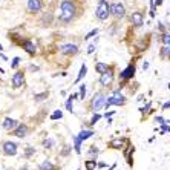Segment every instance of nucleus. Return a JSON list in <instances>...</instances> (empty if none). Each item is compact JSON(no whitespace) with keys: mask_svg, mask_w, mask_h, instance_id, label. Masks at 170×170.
I'll list each match as a JSON object with an SVG mask.
<instances>
[{"mask_svg":"<svg viewBox=\"0 0 170 170\" xmlns=\"http://www.w3.org/2000/svg\"><path fill=\"white\" fill-rule=\"evenodd\" d=\"M58 15H57V25L68 26L72 25L75 20H78L83 15V3L81 0H61L60 8H58Z\"/></svg>","mask_w":170,"mask_h":170,"instance_id":"1","label":"nucleus"},{"mask_svg":"<svg viewBox=\"0 0 170 170\" xmlns=\"http://www.w3.org/2000/svg\"><path fill=\"white\" fill-rule=\"evenodd\" d=\"M95 17L100 22H106L110 17V3L107 0H98L97 9H95Z\"/></svg>","mask_w":170,"mask_h":170,"instance_id":"2","label":"nucleus"},{"mask_svg":"<svg viewBox=\"0 0 170 170\" xmlns=\"http://www.w3.org/2000/svg\"><path fill=\"white\" fill-rule=\"evenodd\" d=\"M110 17H113L115 22L123 20L126 17V6H124V3L118 2V0L110 2Z\"/></svg>","mask_w":170,"mask_h":170,"instance_id":"3","label":"nucleus"},{"mask_svg":"<svg viewBox=\"0 0 170 170\" xmlns=\"http://www.w3.org/2000/svg\"><path fill=\"white\" fill-rule=\"evenodd\" d=\"M106 100H107V97L101 92H97L92 98V101H91V110L94 112H98L100 109H103L104 104H106Z\"/></svg>","mask_w":170,"mask_h":170,"instance_id":"4","label":"nucleus"},{"mask_svg":"<svg viewBox=\"0 0 170 170\" xmlns=\"http://www.w3.org/2000/svg\"><path fill=\"white\" fill-rule=\"evenodd\" d=\"M55 20H57V17H55V14H54V11H44L40 15L39 23H40L41 28H49V26H52L54 23H55Z\"/></svg>","mask_w":170,"mask_h":170,"instance_id":"5","label":"nucleus"},{"mask_svg":"<svg viewBox=\"0 0 170 170\" xmlns=\"http://www.w3.org/2000/svg\"><path fill=\"white\" fill-rule=\"evenodd\" d=\"M135 70H137V66H135V61H133V63H130L126 69L123 70V72H120V80H121L120 89L124 86V83H126V81H129V80L133 78V75H135Z\"/></svg>","mask_w":170,"mask_h":170,"instance_id":"6","label":"nucleus"},{"mask_svg":"<svg viewBox=\"0 0 170 170\" xmlns=\"http://www.w3.org/2000/svg\"><path fill=\"white\" fill-rule=\"evenodd\" d=\"M113 78H115V65H112V68L107 70L106 74L100 75L98 83H100V86H103V87H109L113 83Z\"/></svg>","mask_w":170,"mask_h":170,"instance_id":"7","label":"nucleus"},{"mask_svg":"<svg viewBox=\"0 0 170 170\" xmlns=\"http://www.w3.org/2000/svg\"><path fill=\"white\" fill-rule=\"evenodd\" d=\"M58 51L66 57H74L78 54L80 49H78V44H75V43H65L61 46H58Z\"/></svg>","mask_w":170,"mask_h":170,"instance_id":"8","label":"nucleus"},{"mask_svg":"<svg viewBox=\"0 0 170 170\" xmlns=\"http://www.w3.org/2000/svg\"><path fill=\"white\" fill-rule=\"evenodd\" d=\"M129 22L132 25V28H141L144 25V12L142 11H133L129 15Z\"/></svg>","mask_w":170,"mask_h":170,"instance_id":"9","label":"nucleus"},{"mask_svg":"<svg viewBox=\"0 0 170 170\" xmlns=\"http://www.w3.org/2000/svg\"><path fill=\"white\" fill-rule=\"evenodd\" d=\"M41 9H43L41 0H28V3H26V11H28V14L37 15V14L41 12Z\"/></svg>","mask_w":170,"mask_h":170,"instance_id":"10","label":"nucleus"},{"mask_svg":"<svg viewBox=\"0 0 170 170\" xmlns=\"http://www.w3.org/2000/svg\"><path fill=\"white\" fill-rule=\"evenodd\" d=\"M20 48H22L26 54H28V55H31V57L37 55V44L34 43V40H32V39H26Z\"/></svg>","mask_w":170,"mask_h":170,"instance_id":"11","label":"nucleus"},{"mask_svg":"<svg viewBox=\"0 0 170 170\" xmlns=\"http://www.w3.org/2000/svg\"><path fill=\"white\" fill-rule=\"evenodd\" d=\"M11 83H12V87L14 89H19L25 84V70L22 69H17V72L12 75V80H11Z\"/></svg>","mask_w":170,"mask_h":170,"instance_id":"12","label":"nucleus"},{"mask_svg":"<svg viewBox=\"0 0 170 170\" xmlns=\"http://www.w3.org/2000/svg\"><path fill=\"white\" fill-rule=\"evenodd\" d=\"M3 153L8 156H14L17 153V144L14 141H5L3 142Z\"/></svg>","mask_w":170,"mask_h":170,"instance_id":"13","label":"nucleus"},{"mask_svg":"<svg viewBox=\"0 0 170 170\" xmlns=\"http://www.w3.org/2000/svg\"><path fill=\"white\" fill-rule=\"evenodd\" d=\"M28 132H29V127L26 126V124H19V127L14 129L9 135H14L17 138H25L26 135H28Z\"/></svg>","mask_w":170,"mask_h":170,"instance_id":"14","label":"nucleus"},{"mask_svg":"<svg viewBox=\"0 0 170 170\" xmlns=\"http://www.w3.org/2000/svg\"><path fill=\"white\" fill-rule=\"evenodd\" d=\"M19 120H14V118H5L3 121H2V126H3V129L5 130H9V132H12L14 129H17L19 127Z\"/></svg>","mask_w":170,"mask_h":170,"instance_id":"15","label":"nucleus"},{"mask_svg":"<svg viewBox=\"0 0 170 170\" xmlns=\"http://www.w3.org/2000/svg\"><path fill=\"white\" fill-rule=\"evenodd\" d=\"M110 68H112V65H107V63H101V61H97V63H95V72H98L100 75H103V74H106Z\"/></svg>","mask_w":170,"mask_h":170,"instance_id":"16","label":"nucleus"},{"mask_svg":"<svg viewBox=\"0 0 170 170\" xmlns=\"http://www.w3.org/2000/svg\"><path fill=\"white\" fill-rule=\"evenodd\" d=\"M127 142L129 141L126 138H117V139H112L109 142V147H112V149H123L124 144H127Z\"/></svg>","mask_w":170,"mask_h":170,"instance_id":"17","label":"nucleus"},{"mask_svg":"<svg viewBox=\"0 0 170 170\" xmlns=\"http://www.w3.org/2000/svg\"><path fill=\"white\" fill-rule=\"evenodd\" d=\"M159 41L163 43V46H170V31L159 34Z\"/></svg>","mask_w":170,"mask_h":170,"instance_id":"18","label":"nucleus"},{"mask_svg":"<svg viewBox=\"0 0 170 170\" xmlns=\"http://www.w3.org/2000/svg\"><path fill=\"white\" fill-rule=\"evenodd\" d=\"M159 58L161 60H170V46H163L159 49Z\"/></svg>","mask_w":170,"mask_h":170,"instance_id":"19","label":"nucleus"},{"mask_svg":"<svg viewBox=\"0 0 170 170\" xmlns=\"http://www.w3.org/2000/svg\"><path fill=\"white\" fill-rule=\"evenodd\" d=\"M86 74H87V66H86V63H83L81 68H80V72H78V77H77V80H75V83L81 81V80L86 77Z\"/></svg>","mask_w":170,"mask_h":170,"instance_id":"20","label":"nucleus"},{"mask_svg":"<svg viewBox=\"0 0 170 170\" xmlns=\"http://www.w3.org/2000/svg\"><path fill=\"white\" fill-rule=\"evenodd\" d=\"M39 170H55V166H54L51 161H43V163L40 164V167H39Z\"/></svg>","mask_w":170,"mask_h":170,"instance_id":"21","label":"nucleus"},{"mask_svg":"<svg viewBox=\"0 0 170 170\" xmlns=\"http://www.w3.org/2000/svg\"><path fill=\"white\" fill-rule=\"evenodd\" d=\"M48 95H49V92H40V94H35V95H34V101H35V103H40V101H43V100H46Z\"/></svg>","mask_w":170,"mask_h":170,"instance_id":"22","label":"nucleus"},{"mask_svg":"<svg viewBox=\"0 0 170 170\" xmlns=\"http://www.w3.org/2000/svg\"><path fill=\"white\" fill-rule=\"evenodd\" d=\"M94 135V132L92 130H81V132H80V138H81V141H84V139H87V138H91Z\"/></svg>","mask_w":170,"mask_h":170,"instance_id":"23","label":"nucleus"},{"mask_svg":"<svg viewBox=\"0 0 170 170\" xmlns=\"http://www.w3.org/2000/svg\"><path fill=\"white\" fill-rule=\"evenodd\" d=\"M54 144H55V139H54V138H48V139H44L43 147H44V149H52Z\"/></svg>","mask_w":170,"mask_h":170,"instance_id":"24","label":"nucleus"},{"mask_svg":"<svg viewBox=\"0 0 170 170\" xmlns=\"http://www.w3.org/2000/svg\"><path fill=\"white\" fill-rule=\"evenodd\" d=\"M61 117H63V112H61V110H58V109H57L55 112H54V113L51 115V120H52V121H55V120H60Z\"/></svg>","mask_w":170,"mask_h":170,"instance_id":"25","label":"nucleus"},{"mask_svg":"<svg viewBox=\"0 0 170 170\" xmlns=\"http://www.w3.org/2000/svg\"><path fill=\"white\" fill-rule=\"evenodd\" d=\"M80 100H84L86 98V84H81L80 86V95H78Z\"/></svg>","mask_w":170,"mask_h":170,"instance_id":"26","label":"nucleus"},{"mask_svg":"<svg viewBox=\"0 0 170 170\" xmlns=\"http://www.w3.org/2000/svg\"><path fill=\"white\" fill-rule=\"evenodd\" d=\"M20 61H22L20 57H14V58H12V63H11V68H12V69H17V68H19V65H20Z\"/></svg>","mask_w":170,"mask_h":170,"instance_id":"27","label":"nucleus"},{"mask_svg":"<svg viewBox=\"0 0 170 170\" xmlns=\"http://www.w3.org/2000/svg\"><path fill=\"white\" fill-rule=\"evenodd\" d=\"M81 138L80 137H75V150H77V153H80V152H81Z\"/></svg>","mask_w":170,"mask_h":170,"instance_id":"28","label":"nucleus"},{"mask_svg":"<svg viewBox=\"0 0 170 170\" xmlns=\"http://www.w3.org/2000/svg\"><path fill=\"white\" fill-rule=\"evenodd\" d=\"M84 166H86V169L87 170H94L95 169V159H92V161H86V163H84Z\"/></svg>","mask_w":170,"mask_h":170,"instance_id":"29","label":"nucleus"},{"mask_svg":"<svg viewBox=\"0 0 170 170\" xmlns=\"http://www.w3.org/2000/svg\"><path fill=\"white\" fill-rule=\"evenodd\" d=\"M34 152H35V150H34V147L28 146V147L25 149V156H26V158H29V156H31V155L34 153Z\"/></svg>","mask_w":170,"mask_h":170,"instance_id":"30","label":"nucleus"},{"mask_svg":"<svg viewBox=\"0 0 170 170\" xmlns=\"http://www.w3.org/2000/svg\"><path fill=\"white\" fill-rule=\"evenodd\" d=\"M95 35H98V29L95 28V29H92L91 32H89L86 37H84V40H89V39H92V37H95Z\"/></svg>","mask_w":170,"mask_h":170,"instance_id":"31","label":"nucleus"},{"mask_svg":"<svg viewBox=\"0 0 170 170\" xmlns=\"http://www.w3.org/2000/svg\"><path fill=\"white\" fill-rule=\"evenodd\" d=\"M95 49H97V43H91V44H89V48H87V54H92Z\"/></svg>","mask_w":170,"mask_h":170,"instance_id":"32","label":"nucleus"},{"mask_svg":"<svg viewBox=\"0 0 170 170\" xmlns=\"http://www.w3.org/2000/svg\"><path fill=\"white\" fill-rule=\"evenodd\" d=\"M100 118H101V115H100V113H95L94 117H92V120H91V124H95V123H97L98 120H100Z\"/></svg>","mask_w":170,"mask_h":170,"instance_id":"33","label":"nucleus"},{"mask_svg":"<svg viewBox=\"0 0 170 170\" xmlns=\"http://www.w3.org/2000/svg\"><path fill=\"white\" fill-rule=\"evenodd\" d=\"M161 132H163V133L170 132V124H163V126H161Z\"/></svg>","mask_w":170,"mask_h":170,"instance_id":"34","label":"nucleus"},{"mask_svg":"<svg viewBox=\"0 0 170 170\" xmlns=\"http://www.w3.org/2000/svg\"><path fill=\"white\" fill-rule=\"evenodd\" d=\"M155 121H156V123H159L161 126H163V124H166V123H167V121H166V120H164L163 117H155Z\"/></svg>","mask_w":170,"mask_h":170,"instance_id":"35","label":"nucleus"},{"mask_svg":"<svg viewBox=\"0 0 170 170\" xmlns=\"http://www.w3.org/2000/svg\"><path fill=\"white\" fill-rule=\"evenodd\" d=\"M150 106H152V104H150V103H147V104H146V107H141L139 112H149V110H150Z\"/></svg>","mask_w":170,"mask_h":170,"instance_id":"36","label":"nucleus"},{"mask_svg":"<svg viewBox=\"0 0 170 170\" xmlns=\"http://www.w3.org/2000/svg\"><path fill=\"white\" fill-rule=\"evenodd\" d=\"M39 66H35V65H29V70H32V72H39Z\"/></svg>","mask_w":170,"mask_h":170,"instance_id":"37","label":"nucleus"},{"mask_svg":"<svg viewBox=\"0 0 170 170\" xmlns=\"http://www.w3.org/2000/svg\"><path fill=\"white\" fill-rule=\"evenodd\" d=\"M158 31H159L161 34H163V32H166V26H164L163 23H159V25H158Z\"/></svg>","mask_w":170,"mask_h":170,"instance_id":"38","label":"nucleus"},{"mask_svg":"<svg viewBox=\"0 0 170 170\" xmlns=\"http://www.w3.org/2000/svg\"><path fill=\"white\" fill-rule=\"evenodd\" d=\"M167 109H170V101H167V103L163 104V110H167Z\"/></svg>","mask_w":170,"mask_h":170,"instance_id":"39","label":"nucleus"},{"mask_svg":"<svg viewBox=\"0 0 170 170\" xmlns=\"http://www.w3.org/2000/svg\"><path fill=\"white\" fill-rule=\"evenodd\" d=\"M149 68V61H144V63H142V70H146Z\"/></svg>","mask_w":170,"mask_h":170,"instance_id":"40","label":"nucleus"},{"mask_svg":"<svg viewBox=\"0 0 170 170\" xmlns=\"http://www.w3.org/2000/svg\"><path fill=\"white\" fill-rule=\"evenodd\" d=\"M161 5H163V0H156V5H155V8H156V6H161Z\"/></svg>","mask_w":170,"mask_h":170,"instance_id":"41","label":"nucleus"},{"mask_svg":"<svg viewBox=\"0 0 170 170\" xmlns=\"http://www.w3.org/2000/svg\"><path fill=\"white\" fill-rule=\"evenodd\" d=\"M20 170H29V169H28V167H26V166H23V167H22Z\"/></svg>","mask_w":170,"mask_h":170,"instance_id":"42","label":"nucleus"},{"mask_svg":"<svg viewBox=\"0 0 170 170\" xmlns=\"http://www.w3.org/2000/svg\"><path fill=\"white\" fill-rule=\"evenodd\" d=\"M0 51H3V46H2V44H0Z\"/></svg>","mask_w":170,"mask_h":170,"instance_id":"43","label":"nucleus"},{"mask_svg":"<svg viewBox=\"0 0 170 170\" xmlns=\"http://www.w3.org/2000/svg\"><path fill=\"white\" fill-rule=\"evenodd\" d=\"M167 123H170V120H169V121H167Z\"/></svg>","mask_w":170,"mask_h":170,"instance_id":"44","label":"nucleus"},{"mask_svg":"<svg viewBox=\"0 0 170 170\" xmlns=\"http://www.w3.org/2000/svg\"><path fill=\"white\" fill-rule=\"evenodd\" d=\"M55 2H58V0H55Z\"/></svg>","mask_w":170,"mask_h":170,"instance_id":"45","label":"nucleus"}]
</instances>
